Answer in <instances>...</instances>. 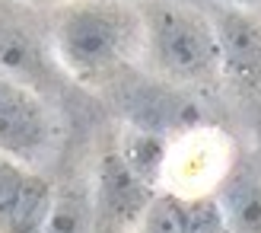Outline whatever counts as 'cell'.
I'll return each instance as SVG.
<instances>
[{
    "label": "cell",
    "instance_id": "12",
    "mask_svg": "<svg viewBox=\"0 0 261 233\" xmlns=\"http://www.w3.org/2000/svg\"><path fill=\"white\" fill-rule=\"evenodd\" d=\"M229 7H236V10H252V7H258L261 0H226Z\"/></svg>",
    "mask_w": 261,
    "mask_h": 233
},
{
    "label": "cell",
    "instance_id": "2",
    "mask_svg": "<svg viewBox=\"0 0 261 233\" xmlns=\"http://www.w3.org/2000/svg\"><path fill=\"white\" fill-rule=\"evenodd\" d=\"M143 26V58L169 83H207L220 64V38L217 26L198 10L156 0L140 13Z\"/></svg>",
    "mask_w": 261,
    "mask_h": 233
},
{
    "label": "cell",
    "instance_id": "13",
    "mask_svg": "<svg viewBox=\"0 0 261 233\" xmlns=\"http://www.w3.org/2000/svg\"><path fill=\"white\" fill-rule=\"evenodd\" d=\"M22 4H32V7H61L67 0H22Z\"/></svg>",
    "mask_w": 261,
    "mask_h": 233
},
{
    "label": "cell",
    "instance_id": "10",
    "mask_svg": "<svg viewBox=\"0 0 261 233\" xmlns=\"http://www.w3.org/2000/svg\"><path fill=\"white\" fill-rule=\"evenodd\" d=\"M38 233H86V211L76 198L55 195L48 208V217Z\"/></svg>",
    "mask_w": 261,
    "mask_h": 233
},
{
    "label": "cell",
    "instance_id": "4",
    "mask_svg": "<svg viewBox=\"0 0 261 233\" xmlns=\"http://www.w3.org/2000/svg\"><path fill=\"white\" fill-rule=\"evenodd\" d=\"M51 137L48 109L25 83L0 74V153L32 160Z\"/></svg>",
    "mask_w": 261,
    "mask_h": 233
},
{
    "label": "cell",
    "instance_id": "1",
    "mask_svg": "<svg viewBox=\"0 0 261 233\" xmlns=\"http://www.w3.org/2000/svg\"><path fill=\"white\" fill-rule=\"evenodd\" d=\"M140 13L121 0H67L55 13L51 48L73 80L102 83L140 51Z\"/></svg>",
    "mask_w": 261,
    "mask_h": 233
},
{
    "label": "cell",
    "instance_id": "8",
    "mask_svg": "<svg viewBox=\"0 0 261 233\" xmlns=\"http://www.w3.org/2000/svg\"><path fill=\"white\" fill-rule=\"evenodd\" d=\"M223 214L232 230L239 233H261V185L239 179V182L226 185V195L220 198Z\"/></svg>",
    "mask_w": 261,
    "mask_h": 233
},
{
    "label": "cell",
    "instance_id": "6",
    "mask_svg": "<svg viewBox=\"0 0 261 233\" xmlns=\"http://www.w3.org/2000/svg\"><path fill=\"white\" fill-rule=\"evenodd\" d=\"M99 189H102V201L115 217H130L140 221L143 208L150 201V185L130 173V166L121 160V153H109L102 160V173H99Z\"/></svg>",
    "mask_w": 261,
    "mask_h": 233
},
{
    "label": "cell",
    "instance_id": "9",
    "mask_svg": "<svg viewBox=\"0 0 261 233\" xmlns=\"http://www.w3.org/2000/svg\"><path fill=\"white\" fill-rule=\"evenodd\" d=\"M29 173H32L29 163L10 157V153H0V233L10 224V214L22 195V185L29 179Z\"/></svg>",
    "mask_w": 261,
    "mask_h": 233
},
{
    "label": "cell",
    "instance_id": "14",
    "mask_svg": "<svg viewBox=\"0 0 261 233\" xmlns=\"http://www.w3.org/2000/svg\"><path fill=\"white\" fill-rule=\"evenodd\" d=\"M134 233H150V230H147V227H140V224H137V227H134Z\"/></svg>",
    "mask_w": 261,
    "mask_h": 233
},
{
    "label": "cell",
    "instance_id": "3",
    "mask_svg": "<svg viewBox=\"0 0 261 233\" xmlns=\"http://www.w3.org/2000/svg\"><path fill=\"white\" fill-rule=\"evenodd\" d=\"M232 163L229 137L214 128H191L169 141V153L160 173V185L181 201L211 198L226 182V170Z\"/></svg>",
    "mask_w": 261,
    "mask_h": 233
},
{
    "label": "cell",
    "instance_id": "11",
    "mask_svg": "<svg viewBox=\"0 0 261 233\" xmlns=\"http://www.w3.org/2000/svg\"><path fill=\"white\" fill-rule=\"evenodd\" d=\"M185 233H232L223 204H220L214 195L211 198H198L188 201V227Z\"/></svg>",
    "mask_w": 261,
    "mask_h": 233
},
{
    "label": "cell",
    "instance_id": "7",
    "mask_svg": "<svg viewBox=\"0 0 261 233\" xmlns=\"http://www.w3.org/2000/svg\"><path fill=\"white\" fill-rule=\"evenodd\" d=\"M118 153L137 179H143L147 185H160V173L169 153V141L163 134H156L153 128H134L124 134Z\"/></svg>",
    "mask_w": 261,
    "mask_h": 233
},
{
    "label": "cell",
    "instance_id": "5",
    "mask_svg": "<svg viewBox=\"0 0 261 233\" xmlns=\"http://www.w3.org/2000/svg\"><path fill=\"white\" fill-rule=\"evenodd\" d=\"M217 26L220 38V64L236 77L261 74V29L242 13H226Z\"/></svg>",
    "mask_w": 261,
    "mask_h": 233
}]
</instances>
